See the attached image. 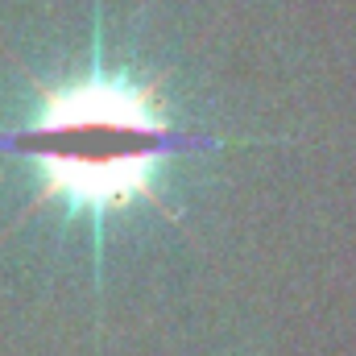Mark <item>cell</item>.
I'll return each instance as SVG.
<instances>
[{
    "label": "cell",
    "instance_id": "obj_1",
    "mask_svg": "<svg viewBox=\"0 0 356 356\" xmlns=\"http://www.w3.org/2000/svg\"><path fill=\"white\" fill-rule=\"evenodd\" d=\"M203 137H186L162 116L154 88L129 75L91 71L42 95L38 120L13 137L4 149L33 154L42 162V195L67 199L71 211L108 216L137 199L158 203V162Z\"/></svg>",
    "mask_w": 356,
    "mask_h": 356
}]
</instances>
